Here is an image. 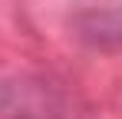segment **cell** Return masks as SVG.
I'll use <instances>...</instances> for the list:
<instances>
[{"mask_svg":"<svg viewBox=\"0 0 122 119\" xmlns=\"http://www.w3.org/2000/svg\"><path fill=\"white\" fill-rule=\"evenodd\" d=\"M0 119H73V109L46 79H10L0 83Z\"/></svg>","mask_w":122,"mask_h":119,"instance_id":"obj_1","label":"cell"}]
</instances>
